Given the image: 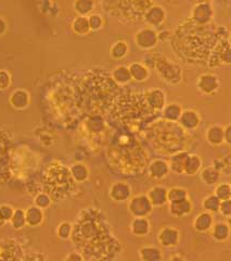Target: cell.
Returning a JSON list of instances; mask_svg holds the SVG:
<instances>
[{
    "instance_id": "obj_1",
    "label": "cell",
    "mask_w": 231,
    "mask_h": 261,
    "mask_svg": "<svg viewBox=\"0 0 231 261\" xmlns=\"http://www.w3.org/2000/svg\"><path fill=\"white\" fill-rule=\"evenodd\" d=\"M106 12L122 16L127 21L142 20L144 12L153 2L152 0H104Z\"/></svg>"
},
{
    "instance_id": "obj_2",
    "label": "cell",
    "mask_w": 231,
    "mask_h": 261,
    "mask_svg": "<svg viewBox=\"0 0 231 261\" xmlns=\"http://www.w3.org/2000/svg\"><path fill=\"white\" fill-rule=\"evenodd\" d=\"M156 73L161 80L170 85H178L183 81V68L179 64L173 62L164 55H159L154 64Z\"/></svg>"
},
{
    "instance_id": "obj_3",
    "label": "cell",
    "mask_w": 231,
    "mask_h": 261,
    "mask_svg": "<svg viewBox=\"0 0 231 261\" xmlns=\"http://www.w3.org/2000/svg\"><path fill=\"white\" fill-rule=\"evenodd\" d=\"M207 65L211 69L218 68L221 65H229L231 63V51L229 37L218 38L215 45H214L212 52L208 55Z\"/></svg>"
},
{
    "instance_id": "obj_4",
    "label": "cell",
    "mask_w": 231,
    "mask_h": 261,
    "mask_svg": "<svg viewBox=\"0 0 231 261\" xmlns=\"http://www.w3.org/2000/svg\"><path fill=\"white\" fill-rule=\"evenodd\" d=\"M154 207L152 206L146 194H138L128 201V210L133 216H149Z\"/></svg>"
},
{
    "instance_id": "obj_5",
    "label": "cell",
    "mask_w": 231,
    "mask_h": 261,
    "mask_svg": "<svg viewBox=\"0 0 231 261\" xmlns=\"http://www.w3.org/2000/svg\"><path fill=\"white\" fill-rule=\"evenodd\" d=\"M159 35L157 32L150 26H144L143 29H140L136 35H135V43L136 45L145 52H150L155 48L159 44Z\"/></svg>"
},
{
    "instance_id": "obj_6",
    "label": "cell",
    "mask_w": 231,
    "mask_h": 261,
    "mask_svg": "<svg viewBox=\"0 0 231 261\" xmlns=\"http://www.w3.org/2000/svg\"><path fill=\"white\" fill-rule=\"evenodd\" d=\"M214 16V10L212 4L208 1L196 2L191 11L190 20L196 25H207L211 23Z\"/></svg>"
},
{
    "instance_id": "obj_7",
    "label": "cell",
    "mask_w": 231,
    "mask_h": 261,
    "mask_svg": "<svg viewBox=\"0 0 231 261\" xmlns=\"http://www.w3.org/2000/svg\"><path fill=\"white\" fill-rule=\"evenodd\" d=\"M221 85L222 83L219 77L216 74L210 73V72L201 74L198 77V80H196V87H198V90L206 96L215 95L219 91V88H221Z\"/></svg>"
},
{
    "instance_id": "obj_8",
    "label": "cell",
    "mask_w": 231,
    "mask_h": 261,
    "mask_svg": "<svg viewBox=\"0 0 231 261\" xmlns=\"http://www.w3.org/2000/svg\"><path fill=\"white\" fill-rule=\"evenodd\" d=\"M180 241H182V233L175 226H164L157 233V242L164 248L177 247Z\"/></svg>"
},
{
    "instance_id": "obj_9",
    "label": "cell",
    "mask_w": 231,
    "mask_h": 261,
    "mask_svg": "<svg viewBox=\"0 0 231 261\" xmlns=\"http://www.w3.org/2000/svg\"><path fill=\"white\" fill-rule=\"evenodd\" d=\"M142 20L146 26H150L152 29L154 27H161L166 20V11L165 9L157 4H152L151 7L146 9Z\"/></svg>"
},
{
    "instance_id": "obj_10",
    "label": "cell",
    "mask_w": 231,
    "mask_h": 261,
    "mask_svg": "<svg viewBox=\"0 0 231 261\" xmlns=\"http://www.w3.org/2000/svg\"><path fill=\"white\" fill-rule=\"evenodd\" d=\"M177 123L185 132L195 131L201 124V115L199 111L192 108L183 109V112L180 114Z\"/></svg>"
},
{
    "instance_id": "obj_11",
    "label": "cell",
    "mask_w": 231,
    "mask_h": 261,
    "mask_svg": "<svg viewBox=\"0 0 231 261\" xmlns=\"http://www.w3.org/2000/svg\"><path fill=\"white\" fill-rule=\"evenodd\" d=\"M133 196V188L127 182H114L109 188V197L115 203H125Z\"/></svg>"
},
{
    "instance_id": "obj_12",
    "label": "cell",
    "mask_w": 231,
    "mask_h": 261,
    "mask_svg": "<svg viewBox=\"0 0 231 261\" xmlns=\"http://www.w3.org/2000/svg\"><path fill=\"white\" fill-rule=\"evenodd\" d=\"M144 101L148 104V107L153 111V112H161L162 109L166 104V95L164 91L160 88H152V90L146 91L144 94Z\"/></svg>"
},
{
    "instance_id": "obj_13",
    "label": "cell",
    "mask_w": 231,
    "mask_h": 261,
    "mask_svg": "<svg viewBox=\"0 0 231 261\" xmlns=\"http://www.w3.org/2000/svg\"><path fill=\"white\" fill-rule=\"evenodd\" d=\"M148 173L152 180L161 181L171 173L170 165H168L167 160L157 158L151 161L148 165Z\"/></svg>"
},
{
    "instance_id": "obj_14",
    "label": "cell",
    "mask_w": 231,
    "mask_h": 261,
    "mask_svg": "<svg viewBox=\"0 0 231 261\" xmlns=\"http://www.w3.org/2000/svg\"><path fill=\"white\" fill-rule=\"evenodd\" d=\"M129 230L133 235L137 237H145L150 234L151 223L148 216H134Z\"/></svg>"
},
{
    "instance_id": "obj_15",
    "label": "cell",
    "mask_w": 231,
    "mask_h": 261,
    "mask_svg": "<svg viewBox=\"0 0 231 261\" xmlns=\"http://www.w3.org/2000/svg\"><path fill=\"white\" fill-rule=\"evenodd\" d=\"M214 216L213 213L207 212V211H202L195 216L192 221L193 230L198 233H207L210 232L214 224Z\"/></svg>"
},
{
    "instance_id": "obj_16",
    "label": "cell",
    "mask_w": 231,
    "mask_h": 261,
    "mask_svg": "<svg viewBox=\"0 0 231 261\" xmlns=\"http://www.w3.org/2000/svg\"><path fill=\"white\" fill-rule=\"evenodd\" d=\"M146 196L154 208L163 207L167 204V188L163 185H155L150 188Z\"/></svg>"
},
{
    "instance_id": "obj_17",
    "label": "cell",
    "mask_w": 231,
    "mask_h": 261,
    "mask_svg": "<svg viewBox=\"0 0 231 261\" xmlns=\"http://www.w3.org/2000/svg\"><path fill=\"white\" fill-rule=\"evenodd\" d=\"M193 211V204L190 198L170 204V213L174 218H185Z\"/></svg>"
},
{
    "instance_id": "obj_18",
    "label": "cell",
    "mask_w": 231,
    "mask_h": 261,
    "mask_svg": "<svg viewBox=\"0 0 231 261\" xmlns=\"http://www.w3.org/2000/svg\"><path fill=\"white\" fill-rule=\"evenodd\" d=\"M210 232L214 241L217 243H225L230 237V225L228 222L225 221L214 222Z\"/></svg>"
},
{
    "instance_id": "obj_19",
    "label": "cell",
    "mask_w": 231,
    "mask_h": 261,
    "mask_svg": "<svg viewBox=\"0 0 231 261\" xmlns=\"http://www.w3.org/2000/svg\"><path fill=\"white\" fill-rule=\"evenodd\" d=\"M189 154L190 153H188L187 151H179L172 155V157L167 161L171 172H173L175 174H184L185 163Z\"/></svg>"
},
{
    "instance_id": "obj_20",
    "label": "cell",
    "mask_w": 231,
    "mask_h": 261,
    "mask_svg": "<svg viewBox=\"0 0 231 261\" xmlns=\"http://www.w3.org/2000/svg\"><path fill=\"white\" fill-rule=\"evenodd\" d=\"M127 66L132 76V81L142 83L149 79L150 69L143 62H132Z\"/></svg>"
},
{
    "instance_id": "obj_21",
    "label": "cell",
    "mask_w": 231,
    "mask_h": 261,
    "mask_svg": "<svg viewBox=\"0 0 231 261\" xmlns=\"http://www.w3.org/2000/svg\"><path fill=\"white\" fill-rule=\"evenodd\" d=\"M205 140L212 146H221L224 144V126L213 124L207 127Z\"/></svg>"
},
{
    "instance_id": "obj_22",
    "label": "cell",
    "mask_w": 231,
    "mask_h": 261,
    "mask_svg": "<svg viewBox=\"0 0 231 261\" xmlns=\"http://www.w3.org/2000/svg\"><path fill=\"white\" fill-rule=\"evenodd\" d=\"M111 79L114 81V83L118 86H124L127 85L129 82L132 81L131 73H129L128 66L127 65H117L112 70L110 73Z\"/></svg>"
},
{
    "instance_id": "obj_23",
    "label": "cell",
    "mask_w": 231,
    "mask_h": 261,
    "mask_svg": "<svg viewBox=\"0 0 231 261\" xmlns=\"http://www.w3.org/2000/svg\"><path fill=\"white\" fill-rule=\"evenodd\" d=\"M203 161L202 158L196 154H189V156L185 160L184 174L193 176L199 173L202 169Z\"/></svg>"
},
{
    "instance_id": "obj_24",
    "label": "cell",
    "mask_w": 231,
    "mask_h": 261,
    "mask_svg": "<svg viewBox=\"0 0 231 261\" xmlns=\"http://www.w3.org/2000/svg\"><path fill=\"white\" fill-rule=\"evenodd\" d=\"M200 173V179L207 186H215L221 180V172L214 168L213 165L202 168Z\"/></svg>"
},
{
    "instance_id": "obj_25",
    "label": "cell",
    "mask_w": 231,
    "mask_h": 261,
    "mask_svg": "<svg viewBox=\"0 0 231 261\" xmlns=\"http://www.w3.org/2000/svg\"><path fill=\"white\" fill-rule=\"evenodd\" d=\"M25 219L26 225L39 226L44 222V210L34 205L25 210Z\"/></svg>"
},
{
    "instance_id": "obj_26",
    "label": "cell",
    "mask_w": 231,
    "mask_h": 261,
    "mask_svg": "<svg viewBox=\"0 0 231 261\" xmlns=\"http://www.w3.org/2000/svg\"><path fill=\"white\" fill-rule=\"evenodd\" d=\"M162 116L163 120L168 121V122H175L177 123L180 114L183 112V107L179 104L172 103V104H166L165 107L162 109Z\"/></svg>"
},
{
    "instance_id": "obj_27",
    "label": "cell",
    "mask_w": 231,
    "mask_h": 261,
    "mask_svg": "<svg viewBox=\"0 0 231 261\" xmlns=\"http://www.w3.org/2000/svg\"><path fill=\"white\" fill-rule=\"evenodd\" d=\"M10 104L15 109H25L30 104V95L29 93L23 90H18L11 94Z\"/></svg>"
},
{
    "instance_id": "obj_28",
    "label": "cell",
    "mask_w": 231,
    "mask_h": 261,
    "mask_svg": "<svg viewBox=\"0 0 231 261\" xmlns=\"http://www.w3.org/2000/svg\"><path fill=\"white\" fill-rule=\"evenodd\" d=\"M139 258L143 261H160L163 256L159 247L145 245L139 249Z\"/></svg>"
},
{
    "instance_id": "obj_29",
    "label": "cell",
    "mask_w": 231,
    "mask_h": 261,
    "mask_svg": "<svg viewBox=\"0 0 231 261\" xmlns=\"http://www.w3.org/2000/svg\"><path fill=\"white\" fill-rule=\"evenodd\" d=\"M72 30L78 36H85L88 35L90 32L88 16L85 15H78L76 19L72 22Z\"/></svg>"
},
{
    "instance_id": "obj_30",
    "label": "cell",
    "mask_w": 231,
    "mask_h": 261,
    "mask_svg": "<svg viewBox=\"0 0 231 261\" xmlns=\"http://www.w3.org/2000/svg\"><path fill=\"white\" fill-rule=\"evenodd\" d=\"M70 170L71 176L76 183H84L88 180L89 177V169L86 164L84 163H74Z\"/></svg>"
},
{
    "instance_id": "obj_31",
    "label": "cell",
    "mask_w": 231,
    "mask_h": 261,
    "mask_svg": "<svg viewBox=\"0 0 231 261\" xmlns=\"http://www.w3.org/2000/svg\"><path fill=\"white\" fill-rule=\"evenodd\" d=\"M187 198H190L187 188L183 186H174L170 190L167 188V204L184 201V199Z\"/></svg>"
},
{
    "instance_id": "obj_32",
    "label": "cell",
    "mask_w": 231,
    "mask_h": 261,
    "mask_svg": "<svg viewBox=\"0 0 231 261\" xmlns=\"http://www.w3.org/2000/svg\"><path fill=\"white\" fill-rule=\"evenodd\" d=\"M129 47L125 42L118 41L115 42L113 45L110 47V55L115 60L124 59L128 54Z\"/></svg>"
},
{
    "instance_id": "obj_33",
    "label": "cell",
    "mask_w": 231,
    "mask_h": 261,
    "mask_svg": "<svg viewBox=\"0 0 231 261\" xmlns=\"http://www.w3.org/2000/svg\"><path fill=\"white\" fill-rule=\"evenodd\" d=\"M95 8L94 0H76L74 2V10L80 15L88 16L92 13Z\"/></svg>"
},
{
    "instance_id": "obj_34",
    "label": "cell",
    "mask_w": 231,
    "mask_h": 261,
    "mask_svg": "<svg viewBox=\"0 0 231 261\" xmlns=\"http://www.w3.org/2000/svg\"><path fill=\"white\" fill-rule=\"evenodd\" d=\"M221 202V199H219L215 194H211V195H208L203 199L202 208L204 209V211H207V212L210 213H217Z\"/></svg>"
},
{
    "instance_id": "obj_35",
    "label": "cell",
    "mask_w": 231,
    "mask_h": 261,
    "mask_svg": "<svg viewBox=\"0 0 231 261\" xmlns=\"http://www.w3.org/2000/svg\"><path fill=\"white\" fill-rule=\"evenodd\" d=\"M10 223L12 225L13 229L21 230L26 225V219H25V210L23 209H14L12 216L10 219Z\"/></svg>"
},
{
    "instance_id": "obj_36",
    "label": "cell",
    "mask_w": 231,
    "mask_h": 261,
    "mask_svg": "<svg viewBox=\"0 0 231 261\" xmlns=\"http://www.w3.org/2000/svg\"><path fill=\"white\" fill-rule=\"evenodd\" d=\"M214 194L221 199V201H226V199L231 198V185L228 182H223V183H217L215 185V191Z\"/></svg>"
},
{
    "instance_id": "obj_37",
    "label": "cell",
    "mask_w": 231,
    "mask_h": 261,
    "mask_svg": "<svg viewBox=\"0 0 231 261\" xmlns=\"http://www.w3.org/2000/svg\"><path fill=\"white\" fill-rule=\"evenodd\" d=\"M72 233H73V225L67 221L62 222V223H60L59 226L57 227V235L62 241L69 240V238L72 236Z\"/></svg>"
},
{
    "instance_id": "obj_38",
    "label": "cell",
    "mask_w": 231,
    "mask_h": 261,
    "mask_svg": "<svg viewBox=\"0 0 231 261\" xmlns=\"http://www.w3.org/2000/svg\"><path fill=\"white\" fill-rule=\"evenodd\" d=\"M88 22H89V27L92 32H98L102 29L104 25L103 18L100 14L97 13H92L88 15Z\"/></svg>"
},
{
    "instance_id": "obj_39",
    "label": "cell",
    "mask_w": 231,
    "mask_h": 261,
    "mask_svg": "<svg viewBox=\"0 0 231 261\" xmlns=\"http://www.w3.org/2000/svg\"><path fill=\"white\" fill-rule=\"evenodd\" d=\"M50 205H51V197H50L46 193H41L35 197V206L39 207L41 209H46Z\"/></svg>"
},
{
    "instance_id": "obj_40",
    "label": "cell",
    "mask_w": 231,
    "mask_h": 261,
    "mask_svg": "<svg viewBox=\"0 0 231 261\" xmlns=\"http://www.w3.org/2000/svg\"><path fill=\"white\" fill-rule=\"evenodd\" d=\"M218 212L221 213L224 218L229 219L231 216V203L230 199H226V201H222L221 205H219Z\"/></svg>"
},
{
    "instance_id": "obj_41",
    "label": "cell",
    "mask_w": 231,
    "mask_h": 261,
    "mask_svg": "<svg viewBox=\"0 0 231 261\" xmlns=\"http://www.w3.org/2000/svg\"><path fill=\"white\" fill-rule=\"evenodd\" d=\"M213 166L219 172H224L230 168V161L228 158H217L213 162Z\"/></svg>"
},
{
    "instance_id": "obj_42",
    "label": "cell",
    "mask_w": 231,
    "mask_h": 261,
    "mask_svg": "<svg viewBox=\"0 0 231 261\" xmlns=\"http://www.w3.org/2000/svg\"><path fill=\"white\" fill-rule=\"evenodd\" d=\"M11 84V76L7 71H0V90H7Z\"/></svg>"
},
{
    "instance_id": "obj_43",
    "label": "cell",
    "mask_w": 231,
    "mask_h": 261,
    "mask_svg": "<svg viewBox=\"0 0 231 261\" xmlns=\"http://www.w3.org/2000/svg\"><path fill=\"white\" fill-rule=\"evenodd\" d=\"M14 209L10 206V205H1L0 206V214H1L2 218L4 219L5 222H9L11 216H12Z\"/></svg>"
},
{
    "instance_id": "obj_44",
    "label": "cell",
    "mask_w": 231,
    "mask_h": 261,
    "mask_svg": "<svg viewBox=\"0 0 231 261\" xmlns=\"http://www.w3.org/2000/svg\"><path fill=\"white\" fill-rule=\"evenodd\" d=\"M224 143L227 145L231 144V125L229 123L224 126Z\"/></svg>"
},
{
    "instance_id": "obj_45",
    "label": "cell",
    "mask_w": 231,
    "mask_h": 261,
    "mask_svg": "<svg viewBox=\"0 0 231 261\" xmlns=\"http://www.w3.org/2000/svg\"><path fill=\"white\" fill-rule=\"evenodd\" d=\"M65 259L66 260H84V256H82V255L78 253H72Z\"/></svg>"
},
{
    "instance_id": "obj_46",
    "label": "cell",
    "mask_w": 231,
    "mask_h": 261,
    "mask_svg": "<svg viewBox=\"0 0 231 261\" xmlns=\"http://www.w3.org/2000/svg\"><path fill=\"white\" fill-rule=\"evenodd\" d=\"M4 31H5V22L2 19H0V35L3 34Z\"/></svg>"
},
{
    "instance_id": "obj_47",
    "label": "cell",
    "mask_w": 231,
    "mask_h": 261,
    "mask_svg": "<svg viewBox=\"0 0 231 261\" xmlns=\"http://www.w3.org/2000/svg\"><path fill=\"white\" fill-rule=\"evenodd\" d=\"M170 260H172V261H179V260H185V258L183 256H180V255H175V256L170 257Z\"/></svg>"
},
{
    "instance_id": "obj_48",
    "label": "cell",
    "mask_w": 231,
    "mask_h": 261,
    "mask_svg": "<svg viewBox=\"0 0 231 261\" xmlns=\"http://www.w3.org/2000/svg\"><path fill=\"white\" fill-rule=\"evenodd\" d=\"M5 223H7V222L4 221V219L1 216V214H0V226H3Z\"/></svg>"
},
{
    "instance_id": "obj_49",
    "label": "cell",
    "mask_w": 231,
    "mask_h": 261,
    "mask_svg": "<svg viewBox=\"0 0 231 261\" xmlns=\"http://www.w3.org/2000/svg\"><path fill=\"white\" fill-rule=\"evenodd\" d=\"M196 2H201V1H208V0H194Z\"/></svg>"
}]
</instances>
